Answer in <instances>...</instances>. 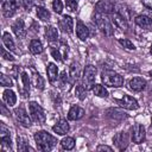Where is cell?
Returning <instances> with one entry per match:
<instances>
[{"label": "cell", "mask_w": 152, "mask_h": 152, "mask_svg": "<svg viewBox=\"0 0 152 152\" xmlns=\"http://www.w3.org/2000/svg\"><path fill=\"white\" fill-rule=\"evenodd\" d=\"M95 11L101 14H109L114 11V4L112 0H99L95 5Z\"/></svg>", "instance_id": "cell-9"}, {"label": "cell", "mask_w": 152, "mask_h": 152, "mask_svg": "<svg viewBox=\"0 0 152 152\" xmlns=\"http://www.w3.org/2000/svg\"><path fill=\"white\" fill-rule=\"evenodd\" d=\"M68 77H69V74H66V71H62V74H61V76H59L62 83H65V82L68 81Z\"/></svg>", "instance_id": "cell-40"}, {"label": "cell", "mask_w": 152, "mask_h": 152, "mask_svg": "<svg viewBox=\"0 0 152 152\" xmlns=\"http://www.w3.org/2000/svg\"><path fill=\"white\" fill-rule=\"evenodd\" d=\"M101 81L107 87L119 88L124 83V78L120 74L113 71V70H104L101 72Z\"/></svg>", "instance_id": "cell-2"}, {"label": "cell", "mask_w": 152, "mask_h": 152, "mask_svg": "<svg viewBox=\"0 0 152 152\" xmlns=\"http://www.w3.org/2000/svg\"><path fill=\"white\" fill-rule=\"evenodd\" d=\"M34 5V0H23V6L25 10L30 11Z\"/></svg>", "instance_id": "cell-38"}, {"label": "cell", "mask_w": 152, "mask_h": 152, "mask_svg": "<svg viewBox=\"0 0 152 152\" xmlns=\"http://www.w3.org/2000/svg\"><path fill=\"white\" fill-rule=\"evenodd\" d=\"M75 94L80 100H84L87 96V89L83 86H76L75 88Z\"/></svg>", "instance_id": "cell-31"}, {"label": "cell", "mask_w": 152, "mask_h": 152, "mask_svg": "<svg viewBox=\"0 0 152 152\" xmlns=\"http://www.w3.org/2000/svg\"><path fill=\"white\" fill-rule=\"evenodd\" d=\"M150 76H151V77H152V70H151V71H150Z\"/></svg>", "instance_id": "cell-44"}, {"label": "cell", "mask_w": 152, "mask_h": 152, "mask_svg": "<svg viewBox=\"0 0 152 152\" xmlns=\"http://www.w3.org/2000/svg\"><path fill=\"white\" fill-rule=\"evenodd\" d=\"M96 150H97V151H108V152H110V151H112V147L106 146V145H99V146L96 147Z\"/></svg>", "instance_id": "cell-41"}, {"label": "cell", "mask_w": 152, "mask_h": 152, "mask_svg": "<svg viewBox=\"0 0 152 152\" xmlns=\"http://www.w3.org/2000/svg\"><path fill=\"white\" fill-rule=\"evenodd\" d=\"M45 37H46V39L50 43L56 42L58 39V31H57V28L53 27V26H46L45 27Z\"/></svg>", "instance_id": "cell-22"}, {"label": "cell", "mask_w": 152, "mask_h": 152, "mask_svg": "<svg viewBox=\"0 0 152 152\" xmlns=\"http://www.w3.org/2000/svg\"><path fill=\"white\" fill-rule=\"evenodd\" d=\"M69 76H70V82L74 83L78 77H80V65L77 63H72L69 69Z\"/></svg>", "instance_id": "cell-25"}, {"label": "cell", "mask_w": 152, "mask_h": 152, "mask_svg": "<svg viewBox=\"0 0 152 152\" xmlns=\"http://www.w3.org/2000/svg\"><path fill=\"white\" fill-rule=\"evenodd\" d=\"M96 26L100 28V31L104 34V36H113L114 34V28L110 24V20L106 17V14H101V13H97L95 12L94 17H93Z\"/></svg>", "instance_id": "cell-3"}, {"label": "cell", "mask_w": 152, "mask_h": 152, "mask_svg": "<svg viewBox=\"0 0 152 152\" xmlns=\"http://www.w3.org/2000/svg\"><path fill=\"white\" fill-rule=\"evenodd\" d=\"M141 4H142L145 7L152 10V0H141Z\"/></svg>", "instance_id": "cell-42"}, {"label": "cell", "mask_w": 152, "mask_h": 152, "mask_svg": "<svg viewBox=\"0 0 152 152\" xmlns=\"http://www.w3.org/2000/svg\"><path fill=\"white\" fill-rule=\"evenodd\" d=\"M28 112H30V116L31 119L37 122V124H43L46 119L45 116V113H44V109L37 103V102H30L28 103Z\"/></svg>", "instance_id": "cell-4"}, {"label": "cell", "mask_w": 152, "mask_h": 152, "mask_svg": "<svg viewBox=\"0 0 152 152\" xmlns=\"http://www.w3.org/2000/svg\"><path fill=\"white\" fill-rule=\"evenodd\" d=\"M113 142L120 151H124L128 145V137H127V134L125 132H119V133H116L114 135Z\"/></svg>", "instance_id": "cell-12"}, {"label": "cell", "mask_w": 152, "mask_h": 152, "mask_svg": "<svg viewBox=\"0 0 152 152\" xmlns=\"http://www.w3.org/2000/svg\"><path fill=\"white\" fill-rule=\"evenodd\" d=\"M151 53H152V45H151Z\"/></svg>", "instance_id": "cell-45"}, {"label": "cell", "mask_w": 152, "mask_h": 152, "mask_svg": "<svg viewBox=\"0 0 152 152\" xmlns=\"http://www.w3.org/2000/svg\"><path fill=\"white\" fill-rule=\"evenodd\" d=\"M31 71H32V80H33L34 87L37 89H43L44 88V80H43V77L34 69H31Z\"/></svg>", "instance_id": "cell-26"}, {"label": "cell", "mask_w": 152, "mask_h": 152, "mask_svg": "<svg viewBox=\"0 0 152 152\" xmlns=\"http://www.w3.org/2000/svg\"><path fill=\"white\" fill-rule=\"evenodd\" d=\"M51 55H52V57H53L57 62H61V61H62V56H61V52H59L58 49L51 48Z\"/></svg>", "instance_id": "cell-37"}, {"label": "cell", "mask_w": 152, "mask_h": 152, "mask_svg": "<svg viewBox=\"0 0 152 152\" xmlns=\"http://www.w3.org/2000/svg\"><path fill=\"white\" fill-rule=\"evenodd\" d=\"M12 30L15 33V36L18 38H24L26 34V28H25V24L23 19H17L13 24H12Z\"/></svg>", "instance_id": "cell-13"}, {"label": "cell", "mask_w": 152, "mask_h": 152, "mask_svg": "<svg viewBox=\"0 0 152 152\" xmlns=\"http://www.w3.org/2000/svg\"><path fill=\"white\" fill-rule=\"evenodd\" d=\"M14 114H15V118H17V120L19 121V124L21 126H24V127H30L31 126V116H28L24 106H20L18 108H15Z\"/></svg>", "instance_id": "cell-8"}, {"label": "cell", "mask_w": 152, "mask_h": 152, "mask_svg": "<svg viewBox=\"0 0 152 152\" xmlns=\"http://www.w3.org/2000/svg\"><path fill=\"white\" fill-rule=\"evenodd\" d=\"M95 76H96V68L91 64L87 65L83 72V87L89 90L93 88L94 86V81H95Z\"/></svg>", "instance_id": "cell-5"}, {"label": "cell", "mask_w": 152, "mask_h": 152, "mask_svg": "<svg viewBox=\"0 0 152 152\" xmlns=\"http://www.w3.org/2000/svg\"><path fill=\"white\" fill-rule=\"evenodd\" d=\"M83 115H84V109L83 108H81L78 106H72L70 108L69 113H68V119L75 121V120H80Z\"/></svg>", "instance_id": "cell-18"}, {"label": "cell", "mask_w": 152, "mask_h": 152, "mask_svg": "<svg viewBox=\"0 0 152 152\" xmlns=\"http://www.w3.org/2000/svg\"><path fill=\"white\" fill-rule=\"evenodd\" d=\"M52 8L56 13H62L63 11V4L61 0H53L52 1Z\"/></svg>", "instance_id": "cell-34"}, {"label": "cell", "mask_w": 152, "mask_h": 152, "mask_svg": "<svg viewBox=\"0 0 152 152\" xmlns=\"http://www.w3.org/2000/svg\"><path fill=\"white\" fill-rule=\"evenodd\" d=\"M1 55H2V57H4V59H7V61H14V57L10 53V52H7L6 51V49H1Z\"/></svg>", "instance_id": "cell-39"}, {"label": "cell", "mask_w": 152, "mask_h": 152, "mask_svg": "<svg viewBox=\"0 0 152 152\" xmlns=\"http://www.w3.org/2000/svg\"><path fill=\"white\" fill-rule=\"evenodd\" d=\"M135 24L144 30H152V18L147 15H138L134 19Z\"/></svg>", "instance_id": "cell-15"}, {"label": "cell", "mask_w": 152, "mask_h": 152, "mask_svg": "<svg viewBox=\"0 0 152 152\" xmlns=\"http://www.w3.org/2000/svg\"><path fill=\"white\" fill-rule=\"evenodd\" d=\"M122 108H126V109H129V110H134V109H138L139 108V104H138V101L129 96V95H124L121 99H116L115 100Z\"/></svg>", "instance_id": "cell-7"}, {"label": "cell", "mask_w": 152, "mask_h": 152, "mask_svg": "<svg viewBox=\"0 0 152 152\" xmlns=\"http://www.w3.org/2000/svg\"><path fill=\"white\" fill-rule=\"evenodd\" d=\"M1 10L5 17L7 18L12 17L18 10V1L17 0H1Z\"/></svg>", "instance_id": "cell-6"}, {"label": "cell", "mask_w": 152, "mask_h": 152, "mask_svg": "<svg viewBox=\"0 0 152 152\" xmlns=\"http://www.w3.org/2000/svg\"><path fill=\"white\" fill-rule=\"evenodd\" d=\"M146 81L141 77H133L129 82H128V86H129V89L133 90V91H141L145 87H146Z\"/></svg>", "instance_id": "cell-14"}, {"label": "cell", "mask_w": 152, "mask_h": 152, "mask_svg": "<svg viewBox=\"0 0 152 152\" xmlns=\"http://www.w3.org/2000/svg\"><path fill=\"white\" fill-rule=\"evenodd\" d=\"M2 43H4L5 48L8 49V51H15V44L8 32H5L2 34Z\"/></svg>", "instance_id": "cell-24"}, {"label": "cell", "mask_w": 152, "mask_h": 152, "mask_svg": "<svg viewBox=\"0 0 152 152\" xmlns=\"http://www.w3.org/2000/svg\"><path fill=\"white\" fill-rule=\"evenodd\" d=\"M76 34L81 40H86L89 37V28L81 20H77L76 23Z\"/></svg>", "instance_id": "cell-16"}, {"label": "cell", "mask_w": 152, "mask_h": 152, "mask_svg": "<svg viewBox=\"0 0 152 152\" xmlns=\"http://www.w3.org/2000/svg\"><path fill=\"white\" fill-rule=\"evenodd\" d=\"M59 25L63 27L64 31H68L69 33H71L74 31V20L69 15H64L62 18V20L59 21Z\"/></svg>", "instance_id": "cell-20"}, {"label": "cell", "mask_w": 152, "mask_h": 152, "mask_svg": "<svg viewBox=\"0 0 152 152\" xmlns=\"http://www.w3.org/2000/svg\"><path fill=\"white\" fill-rule=\"evenodd\" d=\"M18 150H19V151H28V150H30V151H33V150H32L24 140H21L20 138H18Z\"/></svg>", "instance_id": "cell-35"}, {"label": "cell", "mask_w": 152, "mask_h": 152, "mask_svg": "<svg viewBox=\"0 0 152 152\" xmlns=\"http://www.w3.org/2000/svg\"><path fill=\"white\" fill-rule=\"evenodd\" d=\"M0 84L2 87H10L11 88L13 86V81H12V78L10 76H7L5 74H1V76H0Z\"/></svg>", "instance_id": "cell-30"}, {"label": "cell", "mask_w": 152, "mask_h": 152, "mask_svg": "<svg viewBox=\"0 0 152 152\" xmlns=\"http://www.w3.org/2000/svg\"><path fill=\"white\" fill-rule=\"evenodd\" d=\"M91 90H93L94 95H96L99 97H107L108 96V90L101 84H94Z\"/></svg>", "instance_id": "cell-27"}, {"label": "cell", "mask_w": 152, "mask_h": 152, "mask_svg": "<svg viewBox=\"0 0 152 152\" xmlns=\"http://www.w3.org/2000/svg\"><path fill=\"white\" fill-rule=\"evenodd\" d=\"M145 137H146V133H145L144 126L140 125V124H135L133 126V129H132V140H133V142L141 144L145 140Z\"/></svg>", "instance_id": "cell-10"}, {"label": "cell", "mask_w": 152, "mask_h": 152, "mask_svg": "<svg viewBox=\"0 0 152 152\" xmlns=\"http://www.w3.org/2000/svg\"><path fill=\"white\" fill-rule=\"evenodd\" d=\"M148 90L152 93V82H151V84H150V87H148Z\"/></svg>", "instance_id": "cell-43"}, {"label": "cell", "mask_w": 152, "mask_h": 152, "mask_svg": "<svg viewBox=\"0 0 152 152\" xmlns=\"http://www.w3.org/2000/svg\"><path fill=\"white\" fill-rule=\"evenodd\" d=\"M119 43L125 48V49H127V50H134L135 49V46H134V44L131 42V40H128V39H126V38H120L119 39Z\"/></svg>", "instance_id": "cell-33"}, {"label": "cell", "mask_w": 152, "mask_h": 152, "mask_svg": "<svg viewBox=\"0 0 152 152\" xmlns=\"http://www.w3.org/2000/svg\"><path fill=\"white\" fill-rule=\"evenodd\" d=\"M66 1V7L69 8V11L75 12L77 8V1L76 0H65Z\"/></svg>", "instance_id": "cell-36"}, {"label": "cell", "mask_w": 152, "mask_h": 152, "mask_svg": "<svg viewBox=\"0 0 152 152\" xmlns=\"http://www.w3.org/2000/svg\"><path fill=\"white\" fill-rule=\"evenodd\" d=\"M112 21L114 23V25L120 28L121 31H125L127 32L128 31V24H127V19L121 15L119 12H113L112 13Z\"/></svg>", "instance_id": "cell-11"}, {"label": "cell", "mask_w": 152, "mask_h": 152, "mask_svg": "<svg viewBox=\"0 0 152 152\" xmlns=\"http://www.w3.org/2000/svg\"><path fill=\"white\" fill-rule=\"evenodd\" d=\"M69 129H70L69 124H68L66 120H64V119H61V120L52 127V131H53L55 133L59 134V135H64V134H66V133L69 132Z\"/></svg>", "instance_id": "cell-17"}, {"label": "cell", "mask_w": 152, "mask_h": 152, "mask_svg": "<svg viewBox=\"0 0 152 152\" xmlns=\"http://www.w3.org/2000/svg\"><path fill=\"white\" fill-rule=\"evenodd\" d=\"M28 49H30L31 53H33V55L42 53L43 50H44L43 44H42V42H40L39 39H32V40L30 42V46H28Z\"/></svg>", "instance_id": "cell-21"}, {"label": "cell", "mask_w": 152, "mask_h": 152, "mask_svg": "<svg viewBox=\"0 0 152 152\" xmlns=\"http://www.w3.org/2000/svg\"><path fill=\"white\" fill-rule=\"evenodd\" d=\"M46 72H48V78L50 81V83L55 84L57 78H58V69L56 66L55 63H49L48 65V69H46Z\"/></svg>", "instance_id": "cell-19"}, {"label": "cell", "mask_w": 152, "mask_h": 152, "mask_svg": "<svg viewBox=\"0 0 152 152\" xmlns=\"http://www.w3.org/2000/svg\"><path fill=\"white\" fill-rule=\"evenodd\" d=\"M34 140H36L38 150L39 151H44V152L52 150L53 146L57 142V139L53 135H51L48 132H45V131L36 132L34 133Z\"/></svg>", "instance_id": "cell-1"}, {"label": "cell", "mask_w": 152, "mask_h": 152, "mask_svg": "<svg viewBox=\"0 0 152 152\" xmlns=\"http://www.w3.org/2000/svg\"><path fill=\"white\" fill-rule=\"evenodd\" d=\"M61 145L64 150H72L74 146H75V139L71 138V137H65L61 141Z\"/></svg>", "instance_id": "cell-29"}, {"label": "cell", "mask_w": 152, "mask_h": 152, "mask_svg": "<svg viewBox=\"0 0 152 152\" xmlns=\"http://www.w3.org/2000/svg\"><path fill=\"white\" fill-rule=\"evenodd\" d=\"M2 99H4V101H5L8 106H13V104H15V102H17V96H15L14 91L11 90V89H6V90L4 91Z\"/></svg>", "instance_id": "cell-23"}, {"label": "cell", "mask_w": 152, "mask_h": 152, "mask_svg": "<svg viewBox=\"0 0 152 152\" xmlns=\"http://www.w3.org/2000/svg\"><path fill=\"white\" fill-rule=\"evenodd\" d=\"M37 17L40 20H43V21H48V20H50L51 14H50V12L46 8H44V7H37Z\"/></svg>", "instance_id": "cell-28"}, {"label": "cell", "mask_w": 152, "mask_h": 152, "mask_svg": "<svg viewBox=\"0 0 152 152\" xmlns=\"http://www.w3.org/2000/svg\"><path fill=\"white\" fill-rule=\"evenodd\" d=\"M21 81H23V87L26 91V94L30 93V78H28V75L26 72H21Z\"/></svg>", "instance_id": "cell-32"}]
</instances>
